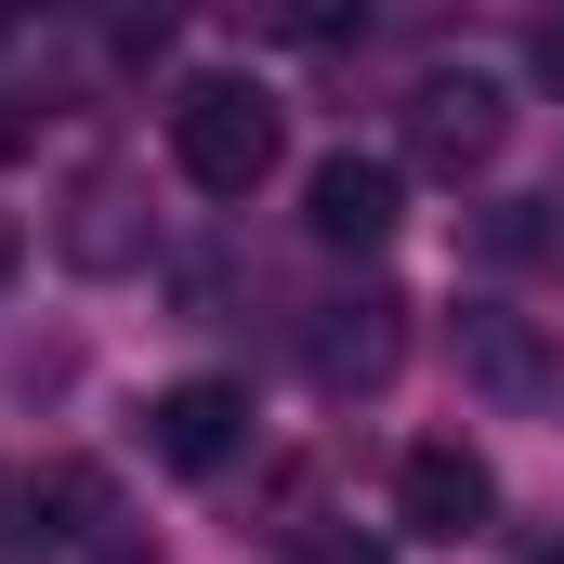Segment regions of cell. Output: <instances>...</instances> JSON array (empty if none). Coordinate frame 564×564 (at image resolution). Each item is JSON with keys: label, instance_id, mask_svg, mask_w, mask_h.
Wrapping results in <instances>:
<instances>
[{"label": "cell", "instance_id": "obj_9", "mask_svg": "<svg viewBox=\"0 0 564 564\" xmlns=\"http://www.w3.org/2000/svg\"><path fill=\"white\" fill-rule=\"evenodd\" d=\"M302 564H381L368 539H302Z\"/></svg>", "mask_w": 564, "mask_h": 564}, {"label": "cell", "instance_id": "obj_10", "mask_svg": "<svg viewBox=\"0 0 564 564\" xmlns=\"http://www.w3.org/2000/svg\"><path fill=\"white\" fill-rule=\"evenodd\" d=\"M13 263H26V237H13V210H0V289H13Z\"/></svg>", "mask_w": 564, "mask_h": 564}, {"label": "cell", "instance_id": "obj_3", "mask_svg": "<svg viewBox=\"0 0 564 564\" xmlns=\"http://www.w3.org/2000/svg\"><path fill=\"white\" fill-rule=\"evenodd\" d=\"M499 144H512V93H499L486 66H433L421 93H408V158H421V171L459 184V171H486Z\"/></svg>", "mask_w": 564, "mask_h": 564}, {"label": "cell", "instance_id": "obj_11", "mask_svg": "<svg viewBox=\"0 0 564 564\" xmlns=\"http://www.w3.org/2000/svg\"><path fill=\"white\" fill-rule=\"evenodd\" d=\"M0 158H26V119H13V106H0Z\"/></svg>", "mask_w": 564, "mask_h": 564}, {"label": "cell", "instance_id": "obj_8", "mask_svg": "<svg viewBox=\"0 0 564 564\" xmlns=\"http://www.w3.org/2000/svg\"><path fill=\"white\" fill-rule=\"evenodd\" d=\"M499 250H512V263H539V276H564V224H552V197L499 210Z\"/></svg>", "mask_w": 564, "mask_h": 564}, {"label": "cell", "instance_id": "obj_13", "mask_svg": "<svg viewBox=\"0 0 564 564\" xmlns=\"http://www.w3.org/2000/svg\"><path fill=\"white\" fill-rule=\"evenodd\" d=\"M0 13H13V0H0Z\"/></svg>", "mask_w": 564, "mask_h": 564}, {"label": "cell", "instance_id": "obj_12", "mask_svg": "<svg viewBox=\"0 0 564 564\" xmlns=\"http://www.w3.org/2000/svg\"><path fill=\"white\" fill-rule=\"evenodd\" d=\"M539 564H564V539H539Z\"/></svg>", "mask_w": 564, "mask_h": 564}, {"label": "cell", "instance_id": "obj_5", "mask_svg": "<svg viewBox=\"0 0 564 564\" xmlns=\"http://www.w3.org/2000/svg\"><path fill=\"white\" fill-rule=\"evenodd\" d=\"M394 355H408V302H394V289L328 302V315H315V341H302V368H315L328 394H381V381H394Z\"/></svg>", "mask_w": 564, "mask_h": 564}, {"label": "cell", "instance_id": "obj_4", "mask_svg": "<svg viewBox=\"0 0 564 564\" xmlns=\"http://www.w3.org/2000/svg\"><path fill=\"white\" fill-rule=\"evenodd\" d=\"M250 446V394L237 381H171L158 408H144V459L158 473H224Z\"/></svg>", "mask_w": 564, "mask_h": 564}, {"label": "cell", "instance_id": "obj_2", "mask_svg": "<svg viewBox=\"0 0 564 564\" xmlns=\"http://www.w3.org/2000/svg\"><path fill=\"white\" fill-rule=\"evenodd\" d=\"M486 512H499V473H486V446L421 433V446L394 459V525H408V539L459 552V539H486Z\"/></svg>", "mask_w": 564, "mask_h": 564}, {"label": "cell", "instance_id": "obj_1", "mask_svg": "<svg viewBox=\"0 0 564 564\" xmlns=\"http://www.w3.org/2000/svg\"><path fill=\"white\" fill-rule=\"evenodd\" d=\"M276 93H263V79H224V66H210V79H184V93H171V171H184V184H197V197H263V184H276Z\"/></svg>", "mask_w": 564, "mask_h": 564}, {"label": "cell", "instance_id": "obj_7", "mask_svg": "<svg viewBox=\"0 0 564 564\" xmlns=\"http://www.w3.org/2000/svg\"><path fill=\"white\" fill-rule=\"evenodd\" d=\"M119 210H132V184L93 171V184L66 197V263H132V224H119Z\"/></svg>", "mask_w": 564, "mask_h": 564}, {"label": "cell", "instance_id": "obj_6", "mask_svg": "<svg viewBox=\"0 0 564 564\" xmlns=\"http://www.w3.org/2000/svg\"><path fill=\"white\" fill-rule=\"evenodd\" d=\"M394 210H408L394 158H315V171H302V224H315L328 250H381V237H394Z\"/></svg>", "mask_w": 564, "mask_h": 564}]
</instances>
